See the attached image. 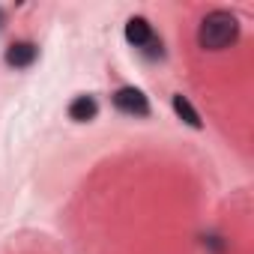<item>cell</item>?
I'll return each instance as SVG.
<instances>
[{"label": "cell", "mask_w": 254, "mask_h": 254, "mask_svg": "<svg viewBox=\"0 0 254 254\" xmlns=\"http://www.w3.org/2000/svg\"><path fill=\"white\" fill-rule=\"evenodd\" d=\"M236 36H239V21H236V15L227 12V9L209 12V15L200 21V27H197V45L206 48V51H221V48L233 45Z\"/></svg>", "instance_id": "cell-1"}, {"label": "cell", "mask_w": 254, "mask_h": 254, "mask_svg": "<svg viewBox=\"0 0 254 254\" xmlns=\"http://www.w3.org/2000/svg\"><path fill=\"white\" fill-rule=\"evenodd\" d=\"M114 105L123 114H132V117H147L150 114V99L144 96V90L138 87H120L114 93Z\"/></svg>", "instance_id": "cell-2"}, {"label": "cell", "mask_w": 254, "mask_h": 254, "mask_svg": "<svg viewBox=\"0 0 254 254\" xmlns=\"http://www.w3.org/2000/svg\"><path fill=\"white\" fill-rule=\"evenodd\" d=\"M36 57H39V48L33 42H15V45L6 48V63L15 66V69H27Z\"/></svg>", "instance_id": "cell-3"}, {"label": "cell", "mask_w": 254, "mask_h": 254, "mask_svg": "<svg viewBox=\"0 0 254 254\" xmlns=\"http://www.w3.org/2000/svg\"><path fill=\"white\" fill-rule=\"evenodd\" d=\"M126 39H129L135 48L150 45V42H153V27H150V21L141 18V15L129 18V21H126Z\"/></svg>", "instance_id": "cell-4"}, {"label": "cell", "mask_w": 254, "mask_h": 254, "mask_svg": "<svg viewBox=\"0 0 254 254\" xmlns=\"http://www.w3.org/2000/svg\"><path fill=\"white\" fill-rule=\"evenodd\" d=\"M96 114H99V105H96L93 96H78V99L69 105V117H72L75 123H87V120H93Z\"/></svg>", "instance_id": "cell-5"}, {"label": "cell", "mask_w": 254, "mask_h": 254, "mask_svg": "<svg viewBox=\"0 0 254 254\" xmlns=\"http://www.w3.org/2000/svg\"><path fill=\"white\" fill-rule=\"evenodd\" d=\"M174 111H177V117L186 123V126H191V129H200V117H197V111L191 108V102L186 99V96H174Z\"/></svg>", "instance_id": "cell-6"}, {"label": "cell", "mask_w": 254, "mask_h": 254, "mask_svg": "<svg viewBox=\"0 0 254 254\" xmlns=\"http://www.w3.org/2000/svg\"><path fill=\"white\" fill-rule=\"evenodd\" d=\"M0 21H3V12H0Z\"/></svg>", "instance_id": "cell-7"}]
</instances>
